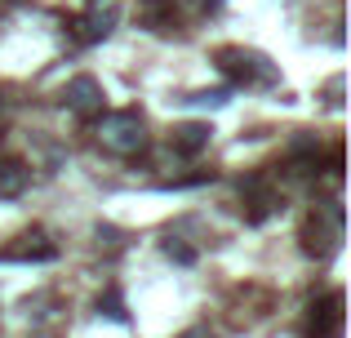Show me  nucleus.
<instances>
[{"instance_id": "nucleus-9", "label": "nucleus", "mask_w": 351, "mask_h": 338, "mask_svg": "<svg viewBox=\"0 0 351 338\" xmlns=\"http://www.w3.org/2000/svg\"><path fill=\"white\" fill-rule=\"evenodd\" d=\"M165 254H169V258H178V263H196V254H191L187 245H178V241H165Z\"/></svg>"}, {"instance_id": "nucleus-8", "label": "nucleus", "mask_w": 351, "mask_h": 338, "mask_svg": "<svg viewBox=\"0 0 351 338\" xmlns=\"http://www.w3.org/2000/svg\"><path fill=\"white\" fill-rule=\"evenodd\" d=\"M98 312H107L112 321H125V307H120V294H116V289H107V298H98Z\"/></svg>"}, {"instance_id": "nucleus-4", "label": "nucleus", "mask_w": 351, "mask_h": 338, "mask_svg": "<svg viewBox=\"0 0 351 338\" xmlns=\"http://www.w3.org/2000/svg\"><path fill=\"white\" fill-rule=\"evenodd\" d=\"M311 338H343V294H325L320 303H311V321H307Z\"/></svg>"}, {"instance_id": "nucleus-6", "label": "nucleus", "mask_w": 351, "mask_h": 338, "mask_svg": "<svg viewBox=\"0 0 351 338\" xmlns=\"http://www.w3.org/2000/svg\"><path fill=\"white\" fill-rule=\"evenodd\" d=\"M27 182H32V169H27L23 160H0V200L23 196Z\"/></svg>"}, {"instance_id": "nucleus-3", "label": "nucleus", "mask_w": 351, "mask_h": 338, "mask_svg": "<svg viewBox=\"0 0 351 338\" xmlns=\"http://www.w3.org/2000/svg\"><path fill=\"white\" fill-rule=\"evenodd\" d=\"M62 103H67L76 116H98L103 103H107V94H103V85H98L94 76H71L67 85H62Z\"/></svg>"}, {"instance_id": "nucleus-7", "label": "nucleus", "mask_w": 351, "mask_h": 338, "mask_svg": "<svg viewBox=\"0 0 351 338\" xmlns=\"http://www.w3.org/2000/svg\"><path fill=\"white\" fill-rule=\"evenodd\" d=\"M112 27H116V9H94V14H85L76 23V36L80 40H103V36H112Z\"/></svg>"}, {"instance_id": "nucleus-1", "label": "nucleus", "mask_w": 351, "mask_h": 338, "mask_svg": "<svg viewBox=\"0 0 351 338\" xmlns=\"http://www.w3.org/2000/svg\"><path fill=\"white\" fill-rule=\"evenodd\" d=\"M94 138H98V147L112 152V156H138V152L147 147L143 116L138 112H98Z\"/></svg>"}, {"instance_id": "nucleus-10", "label": "nucleus", "mask_w": 351, "mask_h": 338, "mask_svg": "<svg viewBox=\"0 0 351 338\" xmlns=\"http://www.w3.org/2000/svg\"><path fill=\"white\" fill-rule=\"evenodd\" d=\"M187 103H227V89H214V94H196V98H187Z\"/></svg>"}, {"instance_id": "nucleus-2", "label": "nucleus", "mask_w": 351, "mask_h": 338, "mask_svg": "<svg viewBox=\"0 0 351 338\" xmlns=\"http://www.w3.org/2000/svg\"><path fill=\"white\" fill-rule=\"evenodd\" d=\"M218 71H223L232 85H276V62H267L263 53L254 49H240V45H227L218 49Z\"/></svg>"}, {"instance_id": "nucleus-5", "label": "nucleus", "mask_w": 351, "mask_h": 338, "mask_svg": "<svg viewBox=\"0 0 351 338\" xmlns=\"http://www.w3.org/2000/svg\"><path fill=\"white\" fill-rule=\"evenodd\" d=\"M209 138H214V125L209 121H187V125H173L169 147L178 152V156H200V152L209 147Z\"/></svg>"}]
</instances>
